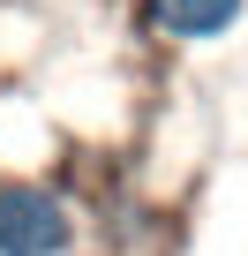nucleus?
<instances>
[{"label": "nucleus", "mask_w": 248, "mask_h": 256, "mask_svg": "<svg viewBox=\"0 0 248 256\" xmlns=\"http://www.w3.org/2000/svg\"><path fill=\"white\" fill-rule=\"evenodd\" d=\"M90 211L53 174H0V256H83Z\"/></svg>", "instance_id": "nucleus-1"}, {"label": "nucleus", "mask_w": 248, "mask_h": 256, "mask_svg": "<svg viewBox=\"0 0 248 256\" xmlns=\"http://www.w3.org/2000/svg\"><path fill=\"white\" fill-rule=\"evenodd\" d=\"M248 23V0H128V30L166 53H203L226 46Z\"/></svg>", "instance_id": "nucleus-2"}, {"label": "nucleus", "mask_w": 248, "mask_h": 256, "mask_svg": "<svg viewBox=\"0 0 248 256\" xmlns=\"http://www.w3.org/2000/svg\"><path fill=\"white\" fill-rule=\"evenodd\" d=\"M0 8H15V0H0Z\"/></svg>", "instance_id": "nucleus-3"}]
</instances>
